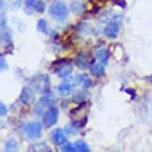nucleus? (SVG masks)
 <instances>
[{"mask_svg":"<svg viewBox=\"0 0 152 152\" xmlns=\"http://www.w3.org/2000/svg\"><path fill=\"white\" fill-rule=\"evenodd\" d=\"M58 91L60 94H62V96H68L72 91V85L64 83V84L60 85L58 87Z\"/></svg>","mask_w":152,"mask_h":152,"instance_id":"nucleus-14","label":"nucleus"},{"mask_svg":"<svg viewBox=\"0 0 152 152\" xmlns=\"http://www.w3.org/2000/svg\"><path fill=\"white\" fill-rule=\"evenodd\" d=\"M17 146H18V144H17L16 140L11 138L9 140H7L6 143H5V150L6 151H14L17 149Z\"/></svg>","mask_w":152,"mask_h":152,"instance_id":"nucleus-16","label":"nucleus"},{"mask_svg":"<svg viewBox=\"0 0 152 152\" xmlns=\"http://www.w3.org/2000/svg\"><path fill=\"white\" fill-rule=\"evenodd\" d=\"M83 86H84V88H90L91 86V81L88 78H86L85 79V81L84 83H83Z\"/></svg>","mask_w":152,"mask_h":152,"instance_id":"nucleus-20","label":"nucleus"},{"mask_svg":"<svg viewBox=\"0 0 152 152\" xmlns=\"http://www.w3.org/2000/svg\"><path fill=\"white\" fill-rule=\"evenodd\" d=\"M76 65L78 66L80 69L82 70H86V69L90 68L91 65V59H90V56L86 53H82L77 57L76 59Z\"/></svg>","mask_w":152,"mask_h":152,"instance_id":"nucleus-7","label":"nucleus"},{"mask_svg":"<svg viewBox=\"0 0 152 152\" xmlns=\"http://www.w3.org/2000/svg\"><path fill=\"white\" fill-rule=\"evenodd\" d=\"M121 21L122 17L120 15H115L110 19L108 25L104 28V34L107 38L115 39L118 36L120 26H121Z\"/></svg>","mask_w":152,"mask_h":152,"instance_id":"nucleus-1","label":"nucleus"},{"mask_svg":"<svg viewBox=\"0 0 152 152\" xmlns=\"http://www.w3.org/2000/svg\"><path fill=\"white\" fill-rule=\"evenodd\" d=\"M71 8H72V10L74 11V13L78 14V15H81V14L84 13L86 10L85 4L82 3V2H78V1L73 2L71 5Z\"/></svg>","mask_w":152,"mask_h":152,"instance_id":"nucleus-13","label":"nucleus"},{"mask_svg":"<svg viewBox=\"0 0 152 152\" xmlns=\"http://www.w3.org/2000/svg\"><path fill=\"white\" fill-rule=\"evenodd\" d=\"M90 71L94 77H102L105 72L102 63H93V65L90 67Z\"/></svg>","mask_w":152,"mask_h":152,"instance_id":"nucleus-11","label":"nucleus"},{"mask_svg":"<svg viewBox=\"0 0 152 152\" xmlns=\"http://www.w3.org/2000/svg\"><path fill=\"white\" fill-rule=\"evenodd\" d=\"M74 146H75V149L76 151H81V152H88L90 151V148H88V144L82 140H78L77 142L74 143Z\"/></svg>","mask_w":152,"mask_h":152,"instance_id":"nucleus-15","label":"nucleus"},{"mask_svg":"<svg viewBox=\"0 0 152 152\" xmlns=\"http://www.w3.org/2000/svg\"><path fill=\"white\" fill-rule=\"evenodd\" d=\"M62 150H64V151H72V152H73V151H76V149H75L74 144L66 142L64 145H62Z\"/></svg>","mask_w":152,"mask_h":152,"instance_id":"nucleus-18","label":"nucleus"},{"mask_svg":"<svg viewBox=\"0 0 152 152\" xmlns=\"http://www.w3.org/2000/svg\"><path fill=\"white\" fill-rule=\"evenodd\" d=\"M33 99H34V94L32 90L26 87L23 88L21 94H20V102H21L23 104L28 105L33 102Z\"/></svg>","mask_w":152,"mask_h":152,"instance_id":"nucleus-8","label":"nucleus"},{"mask_svg":"<svg viewBox=\"0 0 152 152\" xmlns=\"http://www.w3.org/2000/svg\"><path fill=\"white\" fill-rule=\"evenodd\" d=\"M97 60L102 63V64H107L108 59H110V52L107 49H99L96 53Z\"/></svg>","mask_w":152,"mask_h":152,"instance_id":"nucleus-12","label":"nucleus"},{"mask_svg":"<svg viewBox=\"0 0 152 152\" xmlns=\"http://www.w3.org/2000/svg\"><path fill=\"white\" fill-rule=\"evenodd\" d=\"M59 118V110L55 107H50L45 113V115L43 117V123L45 127H51L54 124H56Z\"/></svg>","mask_w":152,"mask_h":152,"instance_id":"nucleus-5","label":"nucleus"},{"mask_svg":"<svg viewBox=\"0 0 152 152\" xmlns=\"http://www.w3.org/2000/svg\"><path fill=\"white\" fill-rule=\"evenodd\" d=\"M49 13L54 19L58 20V21H63V20L67 19V17L69 16V9L62 2H55L49 8Z\"/></svg>","mask_w":152,"mask_h":152,"instance_id":"nucleus-2","label":"nucleus"},{"mask_svg":"<svg viewBox=\"0 0 152 152\" xmlns=\"http://www.w3.org/2000/svg\"><path fill=\"white\" fill-rule=\"evenodd\" d=\"M52 140L53 142L55 143L56 145L58 146H62L64 145L66 142H67V138L65 136L64 131L60 128H57L52 132Z\"/></svg>","mask_w":152,"mask_h":152,"instance_id":"nucleus-9","label":"nucleus"},{"mask_svg":"<svg viewBox=\"0 0 152 152\" xmlns=\"http://www.w3.org/2000/svg\"><path fill=\"white\" fill-rule=\"evenodd\" d=\"M149 81H150V83H151V84H152V75H151V76H150V78H149Z\"/></svg>","mask_w":152,"mask_h":152,"instance_id":"nucleus-21","label":"nucleus"},{"mask_svg":"<svg viewBox=\"0 0 152 152\" xmlns=\"http://www.w3.org/2000/svg\"><path fill=\"white\" fill-rule=\"evenodd\" d=\"M25 135L29 139H37L42 135V124L41 122L35 121L27 124L24 129Z\"/></svg>","mask_w":152,"mask_h":152,"instance_id":"nucleus-4","label":"nucleus"},{"mask_svg":"<svg viewBox=\"0 0 152 152\" xmlns=\"http://www.w3.org/2000/svg\"><path fill=\"white\" fill-rule=\"evenodd\" d=\"M0 113H1L2 116H4L7 114V108L4 105L3 102H1V104H0Z\"/></svg>","mask_w":152,"mask_h":152,"instance_id":"nucleus-19","label":"nucleus"},{"mask_svg":"<svg viewBox=\"0 0 152 152\" xmlns=\"http://www.w3.org/2000/svg\"><path fill=\"white\" fill-rule=\"evenodd\" d=\"M49 86H50V79L46 75H40L32 80V87L35 91L39 93L47 91Z\"/></svg>","mask_w":152,"mask_h":152,"instance_id":"nucleus-3","label":"nucleus"},{"mask_svg":"<svg viewBox=\"0 0 152 152\" xmlns=\"http://www.w3.org/2000/svg\"><path fill=\"white\" fill-rule=\"evenodd\" d=\"M72 73H73V67H72V65L67 64L66 62L60 66L58 68V70L56 71V74L58 75L60 78H63V79L69 77Z\"/></svg>","mask_w":152,"mask_h":152,"instance_id":"nucleus-10","label":"nucleus"},{"mask_svg":"<svg viewBox=\"0 0 152 152\" xmlns=\"http://www.w3.org/2000/svg\"><path fill=\"white\" fill-rule=\"evenodd\" d=\"M38 30L43 34H48V24L46 22V20L41 19L38 22Z\"/></svg>","mask_w":152,"mask_h":152,"instance_id":"nucleus-17","label":"nucleus"},{"mask_svg":"<svg viewBox=\"0 0 152 152\" xmlns=\"http://www.w3.org/2000/svg\"><path fill=\"white\" fill-rule=\"evenodd\" d=\"M27 7L36 10L39 13H44L46 10V4L43 0H25Z\"/></svg>","mask_w":152,"mask_h":152,"instance_id":"nucleus-6","label":"nucleus"}]
</instances>
